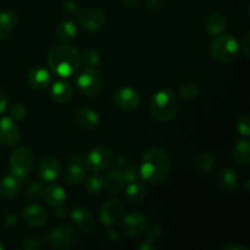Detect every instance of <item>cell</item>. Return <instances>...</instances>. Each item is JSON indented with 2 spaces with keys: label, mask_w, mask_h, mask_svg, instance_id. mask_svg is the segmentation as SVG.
I'll use <instances>...</instances> for the list:
<instances>
[{
  "label": "cell",
  "mask_w": 250,
  "mask_h": 250,
  "mask_svg": "<svg viewBox=\"0 0 250 250\" xmlns=\"http://www.w3.org/2000/svg\"><path fill=\"white\" fill-rule=\"evenodd\" d=\"M170 170L171 160L168 154L161 148H153L144 154L139 167V175L144 182L158 185L166 180Z\"/></svg>",
  "instance_id": "obj_1"
},
{
  "label": "cell",
  "mask_w": 250,
  "mask_h": 250,
  "mask_svg": "<svg viewBox=\"0 0 250 250\" xmlns=\"http://www.w3.org/2000/svg\"><path fill=\"white\" fill-rule=\"evenodd\" d=\"M48 65L55 75L70 77L80 67L81 54L71 45H55L48 54Z\"/></svg>",
  "instance_id": "obj_2"
},
{
  "label": "cell",
  "mask_w": 250,
  "mask_h": 250,
  "mask_svg": "<svg viewBox=\"0 0 250 250\" xmlns=\"http://www.w3.org/2000/svg\"><path fill=\"white\" fill-rule=\"evenodd\" d=\"M178 109V98L170 89H160L150 98V114L155 121L167 122L173 119Z\"/></svg>",
  "instance_id": "obj_3"
},
{
  "label": "cell",
  "mask_w": 250,
  "mask_h": 250,
  "mask_svg": "<svg viewBox=\"0 0 250 250\" xmlns=\"http://www.w3.org/2000/svg\"><path fill=\"white\" fill-rule=\"evenodd\" d=\"M239 53V44L232 34H219L212 42L211 55L219 62H231Z\"/></svg>",
  "instance_id": "obj_4"
},
{
  "label": "cell",
  "mask_w": 250,
  "mask_h": 250,
  "mask_svg": "<svg viewBox=\"0 0 250 250\" xmlns=\"http://www.w3.org/2000/svg\"><path fill=\"white\" fill-rule=\"evenodd\" d=\"M33 165V153L28 146H20L16 150L12 151L9 159V171L10 175L22 181L27 176Z\"/></svg>",
  "instance_id": "obj_5"
},
{
  "label": "cell",
  "mask_w": 250,
  "mask_h": 250,
  "mask_svg": "<svg viewBox=\"0 0 250 250\" xmlns=\"http://www.w3.org/2000/svg\"><path fill=\"white\" fill-rule=\"evenodd\" d=\"M77 87L87 97H97L104 87L102 73L95 68H85L77 77Z\"/></svg>",
  "instance_id": "obj_6"
},
{
  "label": "cell",
  "mask_w": 250,
  "mask_h": 250,
  "mask_svg": "<svg viewBox=\"0 0 250 250\" xmlns=\"http://www.w3.org/2000/svg\"><path fill=\"white\" fill-rule=\"evenodd\" d=\"M112 161V151L107 146H99L93 149L84 160L85 167L92 172L105 170Z\"/></svg>",
  "instance_id": "obj_7"
},
{
  "label": "cell",
  "mask_w": 250,
  "mask_h": 250,
  "mask_svg": "<svg viewBox=\"0 0 250 250\" xmlns=\"http://www.w3.org/2000/svg\"><path fill=\"white\" fill-rule=\"evenodd\" d=\"M141 102L139 93L131 87H121L115 92L114 104L124 111H132Z\"/></svg>",
  "instance_id": "obj_8"
},
{
  "label": "cell",
  "mask_w": 250,
  "mask_h": 250,
  "mask_svg": "<svg viewBox=\"0 0 250 250\" xmlns=\"http://www.w3.org/2000/svg\"><path fill=\"white\" fill-rule=\"evenodd\" d=\"M49 244L55 249H70L76 242V233L70 227H59L46 236Z\"/></svg>",
  "instance_id": "obj_9"
},
{
  "label": "cell",
  "mask_w": 250,
  "mask_h": 250,
  "mask_svg": "<svg viewBox=\"0 0 250 250\" xmlns=\"http://www.w3.org/2000/svg\"><path fill=\"white\" fill-rule=\"evenodd\" d=\"M146 224H148V220H146V215L138 211H133L126 215V217L124 219L122 229H124V233L126 236L137 237L141 236L146 231Z\"/></svg>",
  "instance_id": "obj_10"
},
{
  "label": "cell",
  "mask_w": 250,
  "mask_h": 250,
  "mask_svg": "<svg viewBox=\"0 0 250 250\" xmlns=\"http://www.w3.org/2000/svg\"><path fill=\"white\" fill-rule=\"evenodd\" d=\"M60 163L53 156H44L37 164V172L44 182H53L60 173Z\"/></svg>",
  "instance_id": "obj_11"
},
{
  "label": "cell",
  "mask_w": 250,
  "mask_h": 250,
  "mask_svg": "<svg viewBox=\"0 0 250 250\" xmlns=\"http://www.w3.org/2000/svg\"><path fill=\"white\" fill-rule=\"evenodd\" d=\"M104 22L105 12L98 7H89L78 17V23L87 31H97L104 24Z\"/></svg>",
  "instance_id": "obj_12"
},
{
  "label": "cell",
  "mask_w": 250,
  "mask_h": 250,
  "mask_svg": "<svg viewBox=\"0 0 250 250\" xmlns=\"http://www.w3.org/2000/svg\"><path fill=\"white\" fill-rule=\"evenodd\" d=\"M20 129L12 117L0 119V143L6 146H12L19 142Z\"/></svg>",
  "instance_id": "obj_13"
},
{
  "label": "cell",
  "mask_w": 250,
  "mask_h": 250,
  "mask_svg": "<svg viewBox=\"0 0 250 250\" xmlns=\"http://www.w3.org/2000/svg\"><path fill=\"white\" fill-rule=\"evenodd\" d=\"M124 210V205L119 199H110L100 209V221L105 226H112L120 220Z\"/></svg>",
  "instance_id": "obj_14"
},
{
  "label": "cell",
  "mask_w": 250,
  "mask_h": 250,
  "mask_svg": "<svg viewBox=\"0 0 250 250\" xmlns=\"http://www.w3.org/2000/svg\"><path fill=\"white\" fill-rule=\"evenodd\" d=\"M73 224L83 232H92L95 227V220L92 212L85 208H76L71 212Z\"/></svg>",
  "instance_id": "obj_15"
},
{
  "label": "cell",
  "mask_w": 250,
  "mask_h": 250,
  "mask_svg": "<svg viewBox=\"0 0 250 250\" xmlns=\"http://www.w3.org/2000/svg\"><path fill=\"white\" fill-rule=\"evenodd\" d=\"M73 119L78 127L84 129H93L99 124V115L97 114V111L88 109V107H82V109L77 110Z\"/></svg>",
  "instance_id": "obj_16"
},
{
  "label": "cell",
  "mask_w": 250,
  "mask_h": 250,
  "mask_svg": "<svg viewBox=\"0 0 250 250\" xmlns=\"http://www.w3.org/2000/svg\"><path fill=\"white\" fill-rule=\"evenodd\" d=\"M22 217H23L24 222L28 224L29 226L39 227L43 226L46 222V211L41 207V205L32 204L28 205L26 209L23 210V214H22Z\"/></svg>",
  "instance_id": "obj_17"
},
{
  "label": "cell",
  "mask_w": 250,
  "mask_h": 250,
  "mask_svg": "<svg viewBox=\"0 0 250 250\" xmlns=\"http://www.w3.org/2000/svg\"><path fill=\"white\" fill-rule=\"evenodd\" d=\"M126 185V177H125L124 172L116 166L107 172L106 177L104 180V187L111 193L121 192Z\"/></svg>",
  "instance_id": "obj_18"
},
{
  "label": "cell",
  "mask_w": 250,
  "mask_h": 250,
  "mask_svg": "<svg viewBox=\"0 0 250 250\" xmlns=\"http://www.w3.org/2000/svg\"><path fill=\"white\" fill-rule=\"evenodd\" d=\"M43 197L46 204L51 208H60L66 202V192L61 186L50 185L43 190Z\"/></svg>",
  "instance_id": "obj_19"
},
{
  "label": "cell",
  "mask_w": 250,
  "mask_h": 250,
  "mask_svg": "<svg viewBox=\"0 0 250 250\" xmlns=\"http://www.w3.org/2000/svg\"><path fill=\"white\" fill-rule=\"evenodd\" d=\"M217 183L225 192H233L238 187V176L232 168L224 167L217 173Z\"/></svg>",
  "instance_id": "obj_20"
},
{
  "label": "cell",
  "mask_w": 250,
  "mask_h": 250,
  "mask_svg": "<svg viewBox=\"0 0 250 250\" xmlns=\"http://www.w3.org/2000/svg\"><path fill=\"white\" fill-rule=\"evenodd\" d=\"M85 175L87 172H85L84 165L81 161H76L66 168V171L63 172V180L67 185L77 186L84 181Z\"/></svg>",
  "instance_id": "obj_21"
},
{
  "label": "cell",
  "mask_w": 250,
  "mask_h": 250,
  "mask_svg": "<svg viewBox=\"0 0 250 250\" xmlns=\"http://www.w3.org/2000/svg\"><path fill=\"white\" fill-rule=\"evenodd\" d=\"M227 21L220 12H212L205 20V31L209 36H219L226 29Z\"/></svg>",
  "instance_id": "obj_22"
},
{
  "label": "cell",
  "mask_w": 250,
  "mask_h": 250,
  "mask_svg": "<svg viewBox=\"0 0 250 250\" xmlns=\"http://www.w3.org/2000/svg\"><path fill=\"white\" fill-rule=\"evenodd\" d=\"M20 188H21V181L12 175L6 176L0 182V194L5 199H14L19 195Z\"/></svg>",
  "instance_id": "obj_23"
},
{
  "label": "cell",
  "mask_w": 250,
  "mask_h": 250,
  "mask_svg": "<svg viewBox=\"0 0 250 250\" xmlns=\"http://www.w3.org/2000/svg\"><path fill=\"white\" fill-rule=\"evenodd\" d=\"M72 94V87H71L70 83L65 82V81H58L51 87V97L56 103H60V104L70 102Z\"/></svg>",
  "instance_id": "obj_24"
},
{
  "label": "cell",
  "mask_w": 250,
  "mask_h": 250,
  "mask_svg": "<svg viewBox=\"0 0 250 250\" xmlns=\"http://www.w3.org/2000/svg\"><path fill=\"white\" fill-rule=\"evenodd\" d=\"M28 82L36 89H44L50 84L51 76L45 68L37 67L28 73Z\"/></svg>",
  "instance_id": "obj_25"
},
{
  "label": "cell",
  "mask_w": 250,
  "mask_h": 250,
  "mask_svg": "<svg viewBox=\"0 0 250 250\" xmlns=\"http://www.w3.org/2000/svg\"><path fill=\"white\" fill-rule=\"evenodd\" d=\"M232 159L238 165L247 166L250 163V144L247 139L238 141L231 153Z\"/></svg>",
  "instance_id": "obj_26"
},
{
  "label": "cell",
  "mask_w": 250,
  "mask_h": 250,
  "mask_svg": "<svg viewBox=\"0 0 250 250\" xmlns=\"http://www.w3.org/2000/svg\"><path fill=\"white\" fill-rule=\"evenodd\" d=\"M146 188L139 181L134 180L128 183V187L126 189V198L129 203H141L146 198Z\"/></svg>",
  "instance_id": "obj_27"
},
{
  "label": "cell",
  "mask_w": 250,
  "mask_h": 250,
  "mask_svg": "<svg viewBox=\"0 0 250 250\" xmlns=\"http://www.w3.org/2000/svg\"><path fill=\"white\" fill-rule=\"evenodd\" d=\"M76 34H77V28H76L75 23L71 21L61 22L55 29L56 38L65 43L73 41L76 38Z\"/></svg>",
  "instance_id": "obj_28"
},
{
  "label": "cell",
  "mask_w": 250,
  "mask_h": 250,
  "mask_svg": "<svg viewBox=\"0 0 250 250\" xmlns=\"http://www.w3.org/2000/svg\"><path fill=\"white\" fill-rule=\"evenodd\" d=\"M116 167H119L120 170L124 172L125 177H126V182L128 185L132 181L137 180V170L134 167L133 164L127 159V156L120 155L116 160Z\"/></svg>",
  "instance_id": "obj_29"
},
{
  "label": "cell",
  "mask_w": 250,
  "mask_h": 250,
  "mask_svg": "<svg viewBox=\"0 0 250 250\" xmlns=\"http://www.w3.org/2000/svg\"><path fill=\"white\" fill-rule=\"evenodd\" d=\"M200 88L193 81H186L181 84L180 90H178V94H180L181 99L186 100V102H190V100H194L195 98L199 95Z\"/></svg>",
  "instance_id": "obj_30"
},
{
  "label": "cell",
  "mask_w": 250,
  "mask_h": 250,
  "mask_svg": "<svg viewBox=\"0 0 250 250\" xmlns=\"http://www.w3.org/2000/svg\"><path fill=\"white\" fill-rule=\"evenodd\" d=\"M17 24V14L11 9L2 10L0 12V29L2 33L10 32L15 28Z\"/></svg>",
  "instance_id": "obj_31"
},
{
  "label": "cell",
  "mask_w": 250,
  "mask_h": 250,
  "mask_svg": "<svg viewBox=\"0 0 250 250\" xmlns=\"http://www.w3.org/2000/svg\"><path fill=\"white\" fill-rule=\"evenodd\" d=\"M195 166L200 171L204 172H210L215 167V158L209 153V151H202L195 158Z\"/></svg>",
  "instance_id": "obj_32"
},
{
  "label": "cell",
  "mask_w": 250,
  "mask_h": 250,
  "mask_svg": "<svg viewBox=\"0 0 250 250\" xmlns=\"http://www.w3.org/2000/svg\"><path fill=\"white\" fill-rule=\"evenodd\" d=\"M103 188H104V178L98 175L97 172L90 175L85 181V190L89 194H99Z\"/></svg>",
  "instance_id": "obj_33"
},
{
  "label": "cell",
  "mask_w": 250,
  "mask_h": 250,
  "mask_svg": "<svg viewBox=\"0 0 250 250\" xmlns=\"http://www.w3.org/2000/svg\"><path fill=\"white\" fill-rule=\"evenodd\" d=\"M85 68H95L100 63V55L95 49H87L81 58Z\"/></svg>",
  "instance_id": "obj_34"
},
{
  "label": "cell",
  "mask_w": 250,
  "mask_h": 250,
  "mask_svg": "<svg viewBox=\"0 0 250 250\" xmlns=\"http://www.w3.org/2000/svg\"><path fill=\"white\" fill-rule=\"evenodd\" d=\"M249 115L248 114H243L238 117L237 120V131H238L239 134L244 136L246 138H249L250 136V127H249Z\"/></svg>",
  "instance_id": "obj_35"
},
{
  "label": "cell",
  "mask_w": 250,
  "mask_h": 250,
  "mask_svg": "<svg viewBox=\"0 0 250 250\" xmlns=\"http://www.w3.org/2000/svg\"><path fill=\"white\" fill-rule=\"evenodd\" d=\"M43 187H42L41 183L34 182L32 185H29L28 189H27V198L29 200H38L39 198L43 195Z\"/></svg>",
  "instance_id": "obj_36"
},
{
  "label": "cell",
  "mask_w": 250,
  "mask_h": 250,
  "mask_svg": "<svg viewBox=\"0 0 250 250\" xmlns=\"http://www.w3.org/2000/svg\"><path fill=\"white\" fill-rule=\"evenodd\" d=\"M42 246V239L41 237L37 236V234H31V236H27L26 238L22 242V247L26 249H38Z\"/></svg>",
  "instance_id": "obj_37"
},
{
  "label": "cell",
  "mask_w": 250,
  "mask_h": 250,
  "mask_svg": "<svg viewBox=\"0 0 250 250\" xmlns=\"http://www.w3.org/2000/svg\"><path fill=\"white\" fill-rule=\"evenodd\" d=\"M26 116V107L21 103H16L10 109V117L14 120H21Z\"/></svg>",
  "instance_id": "obj_38"
},
{
  "label": "cell",
  "mask_w": 250,
  "mask_h": 250,
  "mask_svg": "<svg viewBox=\"0 0 250 250\" xmlns=\"http://www.w3.org/2000/svg\"><path fill=\"white\" fill-rule=\"evenodd\" d=\"M160 233H161V229L158 226V225H155V226H154V227H151L150 233H149L148 237H146V242H150V243H151V242H153L154 239L158 238V237L160 236Z\"/></svg>",
  "instance_id": "obj_39"
},
{
  "label": "cell",
  "mask_w": 250,
  "mask_h": 250,
  "mask_svg": "<svg viewBox=\"0 0 250 250\" xmlns=\"http://www.w3.org/2000/svg\"><path fill=\"white\" fill-rule=\"evenodd\" d=\"M7 102H9V100H7L6 93L2 89H0V116H1V115L4 114L5 110H6Z\"/></svg>",
  "instance_id": "obj_40"
},
{
  "label": "cell",
  "mask_w": 250,
  "mask_h": 250,
  "mask_svg": "<svg viewBox=\"0 0 250 250\" xmlns=\"http://www.w3.org/2000/svg\"><path fill=\"white\" fill-rule=\"evenodd\" d=\"M63 10H65L67 14H76L78 10V6L76 2L73 1H66L65 4H63Z\"/></svg>",
  "instance_id": "obj_41"
},
{
  "label": "cell",
  "mask_w": 250,
  "mask_h": 250,
  "mask_svg": "<svg viewBox=\"0 0 250 250\" xmlns=\"http://www.w3.org/2000/svg\"><path fill=\"white\" fill-rule=\"evenodd\" d=\"M248 46H249V32H247L246 36H244V39H243V53L247 58H249Z\"/></svg>",
  "instance_id": "obj_42"
},
{
  "label": "cell",
  "mask_w": 250,
  "mask_h": 250,
  "mask_svg": "<svg viewBox=\"0 0 250 250\" xmlns=\"http://www.w3.org/2000/svg\"><path fill=\"white\" fill-rule=\"evenodd\" d=\"M224 250H248L246 247L238 246V244H229V246L225 247Z\"/></svg>",
  "instance_id": "obj_43"
},
{
  "label": "cell",
  "mask_w": 250,
  "mask_h": 250,
  "mask_svg": "<svg viewBox=\"0 0 250 250\" xmlns=\"http://www.w3.org/2000/svg\"><path fill=\"white\" fill-rule=\"evenodd\" d=\"M122 4L127 7H133L137 4V0H121Z\"/></svg>",
  "instance_id": "obj_44"
},
{
  "label": "cell",
  "mask_w": 250,
  "mask_h": 250,
  "mask_svg": "<svg viewBox=\"0 0 250 250\" xmlns=\"http://www.w3.org/2000/svg\"><path fill=\"white\" fill-rule=\"evenodd\" d=\"M2 249H4V244H2V241L0 239V250H2Z\"/></svg>",
  "instance_id": "obj_45"
},
{
  "label": "cell",
  "mask_w": 250,
  "mask_h": 250,
  "mask_svg": "<svg viewBox=\"0 0 250 250\" xmlns=\"http://www.w3.org/2000/svg\"><path fill=\"white\" fill-rule=\"evenodd\" d=\"M2 34H4V33H2V31L0 29V41H1V38H2Z\"/></svg>",
  "instance_id": "obj_46"
}]
</instances>
